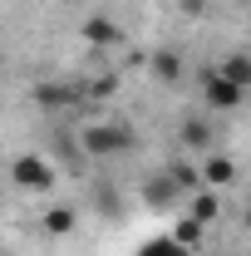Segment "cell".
I'll use <instances>...</instances> for the list:
<instances>
[{
  "label": "cell",
  "instance_id": "4fadbf2b",
  "mask_svg": "<svg viewBox=\"0 0 251 256\" xmlns=\"http://www.w3.org/2000/svg\"><path fill=\"white\" fill-rule=\"evenodd\" d=\"M162 172L178 182L182 192H197L202 188V162H188V158H172V162H162Z\"/></svg>",
  "mask_w": 251,
  "mask_h": 256
},
{
  "label": "cell",
  "instance_id": "9a60e30c",
  "mask_svg": "<svg viewBox=\"0 0 251 256\" xmlns=\"http://www.w3.org/2000/svg\"><path fill=\"white\" fill-rule=\"evenodd\" d=\"M133 256H192V252L182 246V242H172V236H148Z\"/></svg>",
  "mask_w": 251,
  "mask_h": 256
},
{
  "label": "cell",
  "instance_id": "2e32d148",
  "mask_svg": "<svg viewBox=\"0 0 251 256\" xmlns=\"http://www.w3.org/2000/svg\"><path fill=\"white\" fill-rule=\"evenodd\" d=\"M118 89V74H98V79H89V89H84V98H108Z\"/></svg>",
  "mask_w": 251,
  "mask_h": 256
},
{
  "label": "cell",
  "instance_id": "ba28073f",
  "mask_svg": "<svg viewBox=\"0 0 251 256\" xmlns=\"http://www.w3.org/2000/svg\"><path fill=\"white\" fill-rule=\"evenodd\" d=\"M182 212H188V217H197L202 226H217V222H222V192H217V188H197V192H188Z\"/></svg>",
  "mask_w": 251,
  "mask_h": 256
},
{
  "label": "cell",
  "instance_id": "30bf717a",
  "mask_svg": "<svg viewBox=\"0 0 251 256\" xmlns=\"http://www.w3.org/2000/svg\"><path fill=\"white\" fill-rule=\"evenodd\" d=\"M236 182V158H226V153H207L202 158V188H232Z\"/></svg>",
  "mask_w": 251,
  "mask_h": 256
},
{
  "label": "cell",
  "instance_id": "7c38bea8",
  "mask_svg": "<svg viewBox=\"0 0 251 256\" xmlns=\"http://www.w3.org/2000/svg\"><path fill=\"white\" fill-rule=\"evenodd\" d=\"M217 74H226L232 84H242V89L251 94V54H246V50H232V54H222Z\"/></svg>",
  "mask_w": 251,
  "mask_h": 256
},
{
  "label": "cell",
  "instance_id": "5bb4252c",
  "mask_svg": "<svg viewBox=\"0 0 251 256\" xmlns=\"http://www.w3.org/2000/svg\"><path fill=\"white\" fill-rule=\"evenodd\" d=\"M40 222H44V232H50V236H69V232H74V222H79V212H74L69 202H60V207H44V217H40Z\"/></svg>",
  "mask_w": 251,
  "mask_h": 256
},
{
  "label": "cell",
  "instance_id": "277c9868",
  "mask_svg": "<svg viewBox=\"0 0 251 256\" xmlns=\"http://www.w3.org/2000/svg\"><path fill=\"white\" fill-rule=\"evenodd\" d=\"M202 104H207L212 114H232V108H242V104H246V89H242V84H232L226 74L212 69V74L202 79Z\"/></svg>",
  "mask_w": 251,
  "mask_h": 256
},
{
  "label": "cell",
  "instance_id": "d6986e66",
  "mask_svg": "<svg viewBox=\"0 0 251 256\" xmlns=\"http://www.w3.org/2000/svg\"><path fill=\"white\" fill-rule=\"evenodd\" d=\"M242 222H246V232H251V202H246V212H242Z\"/></svg>",
  "mask_w": 251,
  "mask_h": 256
},
{
  "label": "cell",
  "instance_id": "ac0fdd59",
  "mask_svg": "<svg viewBox=\"0 0 251 256\" xmlns=\"http://www.w3.org/2000/svg\"><path fill=\"white\" fill-rule=\"evenodd\" d=\"M178 10H182L188 20H202V15L212 10V0H178Z\"/></svg>",
  "mask_w": 251,
  "mask_h": 256
},
{
  "label": "cell",
  "instance_id": "44dd1931",
  "mask_svg": "<svg viewBox=\"0 0 251 256\" xmlns=\"http://www.w3.org/2000/svg\"><path fill=\"white\" fill-rule=\"evenodd\" d=\"M246 5H251V0H246Z\"/></svg>",
  "mask_w": 251,
  "mask_h": 256
},
{
  "label": "cell",
  "instance_id": "5b68a950",
  "mask_svg": "<svg viewBox=\"0 0 251 256\" xmlns=\"http://www.w3.org/2000/svg\"><path fill=\"white\" fill-rule=\"evenodd\" d=\"M34 108H44V114H64V108H74L79 98H84V89L79 84H60V79H40L30 89Z\"/></svg>",
  "mask_w": 251,
  "mask_h": 256
},
{
  "label": "cell",
  "instance_id": "7a4b0ae2",
  "mask_svg": "<svg viewBox=\"0 0 251 256\" xmlns=\"http://www.w3.org/2000/svg\"><path fill=\"white\" fill-rule=\"evenodd\" d=\"M138 202H143V212H182V202H188V192L178 188L162 168H153L143 182H138Z\"/></svg>",
  "mask_w": 251,
  "mask_h": 256
},
{
  "label": "cell",
  "instance_id": "3957f363",
  "mask_svg": "<svg viewBox=\"0 0 251 256\" xmlns=\"http://www.w3.org/2000/svg\"><path fill=\"white\" fill-rule=\"evenodd\" d=\"M10 182L25 192H54L60 182V168L44 158V153H20V158L10 162Z\"/></svg>",
  "mask_w": 251,
  "mask_h": 256
},
{
  "label": "cell",
  "instance_id": "6da1fadb",
  "mask_svg": "<svg viewBox=\"0 0 251 256\" xmlns=\"http://www.w3.org/2000/svg\"><path fill=\"white\" fill-rule=\"evenodd\" d=\"M79 133V148H84V158L89 162H114V158H124V153H133V128L128 124H84V128H74Z\"/></svg>",
  "mask_w": 251,
  "mask_h": 256
},
{
  "label": "cell",
  "instance_id": "8fae6325",
  "mask_svg": "<svg viewBox=\"0 0 251 256\" xmlns=\"http://www.w3.org/2000/svg\"><path fill=\"white\" fill-rule=\"evenodd\" d=\"M172 242H182L188 252H202V242H207V226L197 222V217H188V212H178V222H172V232H168Z\"/></svg>",
  "mask_w": 251,
  "mask_h": 256
},
{
  "label": "cell",
  "instance_id": "e0dca14e",
  "mask_svg": "<svg viewBox=\"0 0 251 256\" xmlns=\"http://www.w3.org/2000/svg\"><path fill=\"white\" fill-rule=\"evenodd\" d=\"M98 212H108V217H118L124 207H118V192L114 188H98Z\"/></svg>",
  "mask_w": 251,
  "mask_h": 256
},
{
  "label": "cell",
  "instance_id": "52a82bcc",
  "mask_svg": "<svg viewBox=\"0 0 251 256\" xmlns=\"http://www.w3.org/2000/svg\"><path fill=\"white\" fill-rule=\"evenodd\" d=\"M148 74H153L158 84H182V74H188V60H182V50L178 44H158L153 54H148Z\"/></svg>",
  "mask_w": 251,
  "mask_h": 256
},
{
  "label": "cell",
  "instance_id": "8992f818",
  "mask_svg": "<svg viewBox=\"0 0 251 256\" xmlns=\"http://www.w3.org/2000/svg\"><path fill=\"white\" fill-rule=\"evenodd\" d=\"M178 143H182V153H212V143H217V128L207 114H182L178 118Z\"/></svg>",
  "mask_w": 251,
  "mask_h": 256
},
{
  "label": "cell",
  "instance_id": "ffe728a7",
  "mask_svg": "<svg viewBox=\"0 0 251 256\" xmlns=\"http://www.w3.org/2000/svg\"><path fill=\"white\" fill-rule=\"evenodd\" d=\"M64 5H79V0H64Z\"/></svg>",
  "mask_w": 251,
  "mask_h": 256
},
{
  "label": "cell",
  "instance_id": "9c48e42d",
  "mask_svg": "<svg viewBox=\"0 0 251 256\" xmlns=\"http://www.w3.org/2000/svg\"><path fill=\"white\" fill-rule=\"evenodd\" d=\"M84 44H89V50H118V44H124V30H118L108 15H89V20H84Z\"/></svg>",
  "mask_w": 251,
  "mask_h": 256
}]
</instances>
